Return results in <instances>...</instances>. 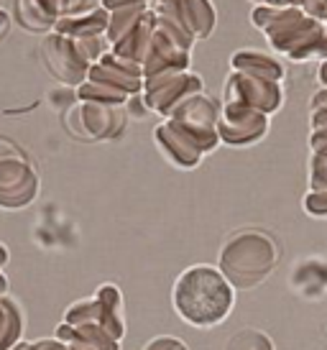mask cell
<instances>
[{
  "mask_svg": "<svg viewBox=\"0 0 327 350\" xmlns=\"http://www.w3.org/2000/svg\"><path fill=\"white\" fill-rule=\"evenodd\" d=\"M36 195V176L18 148L0 138V204L18 207Z\"/></svg>",
  "mask_w": 327,
  "mask_h": 350,
  "instance_id": "obj_1",
  "label": "cell"
},
{
  "mask_svg": "<svg viewBox=\"0 0 327 350\" xmlns=\"http://www.w3.org/2000/svg\"><path fill=\"white\" fill-rule=\"evenodd\" d=\"M44 59H47L49 69L57 75L62 82H69V85H77L90 75V62L82 57L77 41L67 39L62 33H51L44 39Z\"/></svg>",
  "mask_w": 327,
  "mask_h": 350,
  "instance_id": "obj_2",
  "label": "cell"
},
{
  "mask_svg": "<svg viewBox=\"0 0 327 350\" xmlns=\"http://www.w3.org/2000/svg\"><path fill=\"white\" fill-rule=\"evenodd\" d=\"M107 23H110V13L105 8H95V10H85V13H67L57 21L54 26V33H62L67 39H95L100 33L107 31Z\"/></svg>",
  "mask_w": 327,
  "mask_h": 350,
  "instance_id": "obj_3",
  "label": "cell"
},
{
  "mask_svg": "<svg viewBox=\"0 0 327 350\" xmlns=\"http://www.w3.org/2000/svg\"><path fill=\"white\" fill-rule=\"evenodd\" d=\"M72 13L69 0H18V18L31 31H49L62 16Z\"/></svg>",
  "mask_w": 327,
  "mask_h": 350,
  "instance_id": "obj_4",
  "label": "cell"
},
{
  "mask_svg": "<svg viewBox=\"0 0 327 350\" xmlns=\"http://www.w3.org/2000/svg\"><path fill=\"white\" fill-rule=\"evenodd\" d=\"M146 0H103V8L107 13H116V10H125V8H141Z\"/></svg>",
  "mask_w": 327,
  "mask_h": 350,
  "instance_id": "obj_5",
  "label": "cell"
},
{
  "mask_svg": "<svg viewBox=\"0 0 327 350\" xmlns=\"http://www.w3.org/2000/svg\"><path fill=\"white\" fill-rule=\"evenodd\" d=\"M8 23H10L8 13H5V10H0V39H3V33L8 31Z\"/></svg>",
  "mask_w": 327,
  "mask_h": 350,
  "instance_id": "obj_6",
  "label": "cell"
}]
</instances>
